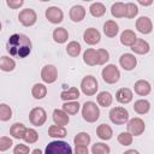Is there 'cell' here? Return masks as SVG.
Masks as SVG:
<instances>
[{"label": "cell", "instance_id": "cell-1", "mask_svg": "<svg viewBox=\"0 0 154 154\" xmlns=\"http://www.w3.org/2000/svg\"><path fill=\"white\" fill-rule=\"evenodd\" d=\"M6 49L11 57L24 59L31 53L32 43L29 36L24 34H13L7 40Z\"/></svg>", "mask_w": 154, "mask_h": 154}, {"label": "cell", "instance_id": "cell-2", "mask_svg": "<svg viewBox=\"0 0 154 154\" xmlns=\"http://www.w3.org/2000/svg\"><path fill=\"white\" fill-rule=\"evenodd\" d=\"M82 117L87 123H95L100 118L99 105L94 101H85L82 106Z\"/></svg>", "mask_w": 154, "mask_h": 154}, {"label": "cell", "instance_id": "cell-3", "mask_svg": "<svg viewBox=\"0 0 154 154\" xmlns=\"http://www.w3.org/2000/svg\"><path fill=\"white\" fill-rule=\"evenodd\" d=\"M45 154H73V150L67 142L57 140L46 146Z\"/></svg>", "mask_w": 154, "mask_h": 154}, {"label": "cell", "instance_id": "cell-4", "mask_svg": "<svg viewBox=\"0 0 154 154\" xmlns=\"http://www.w3.org/2000/svg\"><path fill=\"white\" fill-rule=\"evenodd\" d=\"M99 89V83H97V79L91 76V75H87L82 78L81 81V91L87 95V96H93L96 94Z\"/></svg>", "mask_w": 154, "mask_h": 154}, {"label": "cell", "instance_id": "cell-5", "mask_svg": "<svg viewBox=\"0 0 154 154\" xmlns=\"http://www.w3.org/2000/svg\"><path fill=\"white\" fill-rule=\"evenodd\" d=\"M109 120L116 125H124L129 122V112L124 107H113L108 113Z\"/></svg>", "mask_w": 154, "mask_h": 154}, {"label": "cell", "instance_id": "cell-6", "mask_svg": "<svg viewBox=\"0 0 154 154\" xmlns=\"http://www.w3.org/2000/svg\"><path fill=\"white\" fill-rule=\"evenodd\" d=\"M101 77L107 84H114L120 78V71L114 64H108L102 69Z\"/></svg>", "mask_w": 154, "mask_h": 154}, {"label": "cell", "instance_id": "cell-7", "mask_svg": "<svg viewBox=\"0 0 154 154\" xmlns=\"http://www.w3.org/2000/svg\"><path fill=\"white\" fill-rule=\"evenodd\" d=\"M29 120L34 126H42L47 120V112L42 107H34L29 112Z\"/></svg>", "mask_w": 154, "mask_h": 154}, {"label": "cell", "instance_id": "cell-8", "mask_svg": "<svg viewBox=\"0 0 154 154\" xmlns=\"http://www.w3.org/2000/svg\"><path fill=\"white\" fill-rule=\"evenodd\" d=\"M126 129L132 136H141L146 130V124L140 117H134L126 123Z\"/></svg>", "mask_w": 154, "mask_h": 154}, {"label": "cell", "instance_id": "cell-9", "mask_svg": "<svg viewBox=\"0 0 154 154\" xmlns=\"http://www.w3.org/2000/svg\"><path fill=\"white\" fill-rule=\"evenodd\" d=\"M18 20L23 26H32L37 20V14L32 8H24L18 14Z\"/></svg>", "mask_w": 154, "mask_h": 154}, {"label": "cell", "instance_id": "cell-10", "mask_svg": "<svg viewBox=\"0 0 154 154\" xmlns=\"http://www.w3.org/2000/svg\"><path fill=\"white\" fill-rule=\"evenodd\" d=\"M41 79L47 84L54 83L58 79V69L52 64L45 65L41 70Z\"/></svg>", "mask_w": 154, "mask_h": 154}, {"label": "cell", "instance_id": "cell-11", "mask_svg": "<svg viewBox=\"0 0 154 154\" xmlns=\"http://www.w3.org/2000/svg\"><path fill=\"white\" fill-rule=\"evenodd\" d=\"M45 16H46L47 20L49 23H52V24H59L64 19V12L58 6H51V7H48L46 10V12H45Z\"/></svg>", "mask_w": 154, "mask_h": 154}, {"label": "cell", "instance_id": "cell-12", "mask_svg": "<svg viewBox=\"0 0 154 154\" xmlns=\"http://www.w3.org/2000/svg\"><path fill=\"white\" fill-rule=\"evenodd\" d=\"M136 29L138 32L148 35L153 31V22L147 16H141L136 19Z\"/></svg>", "mask_w": 154, "mask_h": 154}, {"label": "cell", "instance_id": "cell-13", "mask_svg": "<svg viewBox=\"0 0 154 154\" xmlns=\"http://www.w3.org/2000/svg\"><path fill=\"white\" fill-rule=\"evenodd\" d=\"M119 65L125 71H132L137 65V58L132 53H124L119 58Z\"/></svg>", "mask_w": 154, "mask_h": 154}, {"label": "cell", "instance_id": "cell-14", "mask_svg": "<svg viewBox=\"0 0 154 154\" xmlns=\"http://www.w3.org/2000/svg\"><path fill=\"white\" fill-rule=\"evenodd\" d=\"M83 40H84V42H85L87 45L94 46V45H96V43L100 42V40H101V34H100V31H99L97 29H95V28H88V29H85L84 32H83Z\"/></svg>", "mask_w": 154, "mask_h": 154}, {"label": "cell", "instance_id": "cell-15", "mask_svg": "<svg viewBox=\"0 0 154 154\" xmlns=\"http://www.w3.org/2000/svg\"><path fill=\"white\" fill-rule=\"evenodd\" d=\"M134 90H135V93H136L137 95H140V96H147V95H149L150 91H152V85H150V83H149L148 81H146V79H138V81H136L135 84H134Z\"/></svg>", "mask_w": 154, "mask_h": 154}, {"label": "cell", "instance_id": "cell-16", "mask_svg": "<svg viewBox=\"0 0 154 154\" xmlns=\"http://www.w3.org/2000/svg\"><path fill=\"white\" fill-rule=\"evenodd\" d=\"M52 118H53L54 124H55V125H59V126H65V125H67L69 122H70L69 114H67L64 109H59V108H55V109L53 111Z\"/></svg>", "mask_w": 154, "mask_h": 154}, {"label": "cell", "instance_id": "cell-17", "mask_svg": "<svg viewBox=\"0 0 154 154\" xmlns=\"http://www.w3.org/2000/svg\"><path fill=\"white\" fill-rule=\"evenodd\" d=\"M132 97H134L132 90L129 88H120L116 93V100L122 105H126V103L131 102Z\"/></svg>", "mask_w": 154, "mask_h": 154}, {"label": "cell", "instance_id": "cell-18", "mask_svg": "<svg viewBox=\"0 0 154 154\" xmlns=\"http://www.w3.org/2000/svg\"><path fill=\"white\" fill-rule=\"evenodd\" d=\"M69 16H70V19L75 23H78V22H82L85 17V8L82 6V5H75L70 8V12H69Z\"/></svg>", "mask_w": 154, "mask_h": 154}, {"label": "cell", "instance_id": "cell-19", "mask_svg": "<svg viewBox=\"0 0 154 154\" xmlns=\"http://www.w3.org/2000/svg\"><path fill=\"white\" fill-rule=\"evenodd\" d=\"M131 51H132L135 54L143 55V54H147V53L150 51V46H149V43H148L146 40L137 37L136 42L131 46Z\"/></svg>", "mask_w": 154, "mask_h": 154}, {"label": "cell", "instance_id": "cell-20", "mask_svg": "<svg viewBox=\"0 0 154 154\" xmlns=\"http://www.w3.org/2000/svg\"><path fill=\"white\" fill-rule=\"evenodd\" d=\"M26 126L23 123H14L10 128V135L16 140H23L26 132Z\"/></svg>", "mask_w": 154, "mask_h": 154}, {"label": "cell", "instance_id": "cell-21", "mask_svg": "<svg viewBox=\"0 0 154 154\" xmlns=\"http://www.w3.org/2000/svg\"><path fill=\"white\" fill-rule=\"evenodd\" d=\"M96 136L102 141H108L113 137V130L108 124H100L96 128Z\"/></svg>", "mask_w": 154, "mask_h": 154}, {"label": "cell", "instance_id": "cell-22", "mask_svg": "<svg viewBox=\"0 0 154 154\" xmlns=\"http://www.w3.org/2000/svg\"><path fill=\"white\" fill-rule=\"evenodd\" d=\"M137 40V36L135 34V31L130 30V29H125L122 34H120V43L123 46L126 47H131Z\"/></svg>", "mask_w": 154, "mask_h": 154}, {"label": "cell", "instance_id": "cell-23", "mask_svg": "<svg viewBox=\"0 0 154 154\" xmlns=\"http://www.w3.org/2000/svg\"><path fill=\"white\" fill-rule=\"evenodd\" d=\"M119 32V25L117 24L116 20H106L103 24V34L107 37H116L117 34Z\"/></svg>", "mask_w": 154, "mask_h": 154}, {"label": "cell", "instance_id": "cell-24", "mask_svg": "<svg viewBox=\"0 0 154 154\" xmlns=\"http://www.w3.org/2000/svg\"><path fill=\"white\" fill-rule=\"evenodd\" d=\"M79 97V90L76 87H70L69 89H65L60 93V99L64 102L67 101H76Z\"/></svg>", "mask_w": 154, "mask_h": 154}, {"label": "cell", "instance_id": "cell-25", "mask_svg": "<svg viewBox=\"0 0 154 154\" xmlns=\"http://www.w3.org/2000/svg\"><path fill=\"white\" fill-rule=\"evenodd\" d=\"M52 36H53L54 42L61 45V43H65V42L67 41V38H69V32H67V30H66L65 28L58 26V28H55V29L53 30Z\"/></svg>", "mask_w": 154, "mask_h": 154}, {"label": "cell", "instance_id": "cell-26", "mask_svg": "<svg viewBox=\"0 0 154 154\" xmlns=\"http://www.w3.org/2000/svg\"><path fill=\"white\" fill-rule=\"evenodd\" d=\"M83 61L89 66L97 65V53L94 48H87L83 53Z\"/></svg>", "mask_w": 154, "mask_h": 154}, {"label": "cell", "instance_id": "cell-27", "mask_svg": "<svg viewBox=\"0 0 154 154\" xmlns=\"http://www.w3.org/2000/svg\"><path fill=\"white\" fill-rule=\"evenodd\" d=\"M96 101H97V105L101 106V107H109L113 102V96L109 91H100L96 96Z\"/></svg>", "mask_w": 154, "mask_h": 154}, {"label": "cell", "instance_id": "cell-28", "mask_svg": "<svg viewBox=\"0 0 154 154\" xmlns=\"http://www.w3.org/2000/svg\"><path fill=\"white\" fill-rule=\"evenodd\" d=\"M111 14L114 18H123L126 16V4L124 2H114L111 6Z\"/></svg>", "mask_w": 154, "mask_h": 154}, {"label": "cell", "instance_id": "cell-29", "mask_svg": "<svg viewBox=\"0 0 154 154\" xmlns=\"http://www.w3.org/2000/svg\"><path fill=\"white\" fill-rule=\"evenodd\" d=\"M31 95L36 100H42L47 95V87L43 83H35L31 88Z\"/></svg>", "mask_w": 154, "mask_h": 154}, {"label": "cell", "instance_id": "cell-30", "mask_svg": "<svg viewBox=\"0 0 154 154\" xmlns=\"http://www.w3.org/2000/svg\"><path fill=\"white\" fill-rule=\"evenodd\" d=\"M132 107H134V111L137 114H146L150 109V102L148 100H146V99H140V100L135 101Z\"/></svg>", "mask_w": 154, "mask_h": 154}, {"label": "cell", "instance_id": "cell-31", "mask_svg": "<svg viewBox=\"0 0 154 154\" xmlns=\"http://www.w3.org/2000/svg\"><path fill=\"white\" fill-rule=\"evenodd\" d=\"M16 67V61L14 59L7 57V55H2L0 58V70L4 72H11L13 71Z\"/></svg>", "mask_w": 154, "mask_h": 154}, {"label": "cell", "instance_id": "cell-32", "mask_svg": "<svg viewBox=\"0 0 154 154\" xmlns=\"http://www.w3.org/2000/svg\"><path fill=\"white\" fill-rule=\"evenodd\" d=\"M67 135V131L65 126H59V125H51L48 128V136L53 138H64Z\"/></svg>", "mask_w": 154, "mask_h": 154}, {"label": "cell", "instance_id": "cell-33", "mask_svg": "<svg viewBox=\"0 0 154 154\" xmlns=\"http://www.w3.org/2000/svg\"><path fill=\"white\" fill-rule=\"evenodd\" d=\"M89 12L93 17H96V18H100L102 17L105 13H106V6L102 4V2H93L90 6H89Z\"/></svg>", "mask_w": 154, "mask_h": 154}, {"label": "cell", "instance_id": "cell-34", "mask_svg": "<svg viewBox=\"0 0 154 154\" xmlns=\"http://www.w3.org/2000/svg\"><path fill=\"white\" fill-rule=\"evenodd\" d=\"M91 141V137L88 132H84V131H81L78 132L75 137H73V143L75 146H85L88 147V144L90 143Z\"/></svg>", "mask_w": 154, "mask_h": 154}, {"label": "cell", "instance_id": "cell-35", "mask_svg": "<svg viewBox=\"0 0 154 154\" xmlns=\"http://www.w3.org/2000/svg\"><path fill=\"white\" fill-rule=\"evenodd\" d=\"M81 51H82V47L78 41H70L66 46V53L72 58L78 57L81 54Z\"/></svg>", "mask_w": 154, "mask_h": 154}, {"label": "cell", "instance_id": "cell-36", "mask_svg": "<svg viewBox=\"0 0 154 154\" xmlns=\"http://www.w3.org/2000/svg\"><path fill=\"white\" fill-rule=\"evenodd\" d=\"M111 148L103 142H96L91 146V154H109Z\"/></svg>", "mask_w": 154, "mask_h": 154}, {"label": "cell", "instance_id": "cell-37", "mask_svg": "<svg viewBox=\"0 0 154 154\" xmlns=\"http://www.w3.org/2000/svg\"><path fill=\"white\" fill-rule=\"evenodd\" d=\"M81 108V105L78 103V101H67L63 103V108L67 114H77L78 111Z\"/></svg>", "mask_w": 154, "mask_h": 154}, {"label": "cell", "instance_id": "cell-38", "mask_svg": "<svg viewBox=\"0 0 154 154\" xmlns=\"http://www.w3.org/2000/svg\"><path fill=\"white\" fill-rule=\"evenodd\" d=\"M24 142L26 144H32V143H36L37 140H38V134L35 129L32 128H28L26 129V132H25V136H24Z\"/></svg>", "mask_w": 154, "mask_h": 154}, {"label": "cell", "instance_id": "cell-39", "mask_svg": "<svg viewBox=\"0 0 154 154\" xmlns=\"http://www.w3.org/2000/svg\"><path fill=\"white\" fill-rule=\"evenodd\" d=\"M12 118V108L6 103H0V120L7 122Z\"/></svg>", "mask_w": 154, "mask_h": 154}, {"label": "cell", "instance_id": "cell-40", "mask_svg": "<svg viewBox=\"0 0 154 154\" xmlns=\"http://www.w3.org/2000/svg\"><path fill=\"white\" fill-rule=\"evenodd\" d=\"M117 140H118V142H119L122 146H125V147H128V146L132 144V140H134V136H132V135H131L129 131H123V132H120V134L118 135Z\"/></svg>", "mask_w": 154, "mask_h": 154}, {"label": "cell", "instance_id": "cell-41", "mask_svg": "<svg viewBox=\"0 0 154 154\" xmlns=\"http://www.w3.org/2000/svg\"><path fill=\"white\" fill-rule=\"evenodd\" d=\"M97 53V65H105L109 60V53L105 48H100L96 51Z\"/></svg>", "mask_w": 154, "mask_h": 154}, {"label": "cell", "instance_id": "cell-42", "mask_svg": "<svg viewBox=\"0 0 154 154\" xmlns=\"http://www.w3.org/2000/svg\"><path fill=\"white\" fill-rule=\"evenodd\" d=\"M137 13H138L137 5L135 2H128L126 4V16L125 17L129 18V19H132V18H135L137 16Z\"/></svg>", "mask_w": 154, "mask_h": 154}, {"label": "cell", "instance_id": "cell-43", "mask_svg": "<svg viewBox=\"0 0 154 154\" xmlns=\"http://www.w3.org/2000/svg\"><path fill=\"white\" fill-rule=\"evenodd\" d=\"M13 142L10 137L7 136H1L0 137V152H6L7 149H10L12 147Z\"/></svg>", "mask_w": 154, "mask_h": 154}, {"label": "cell", "instance_id": "cell-44", "mask_svg": "<svg viewBox=\"0 0 154 154\" xmlns=\"http://www.w3.org/2000/svg\"><path fill=\"white\" fill-rule=\"evenodd\" d=\"M30 153V148L26 144L19 143L13 148V154H29Z\"/></svg>", "mask_w": 154, "mask_h": 154}, {"label": "cell", "instance_id": "cell-45", "mask_svg": "<svg viewBox=\"0 0 154 154\" xmlns=\"http://www.w3.org/2000/svg\"><path fill=\"white\" fill-rule=\"evenodd\" d=\"M6 5L10 8L17 10V8H19V7H22L24 5V1L23 0H6Z\"/></svg>", "mask_w": 154, "mask_h": 154}, {"label": "cell", "instance_id": "cell-46", "mask_svg": "<svg viewBox=\"0 0 154 154\" xmlns=\"http://www.w3.org/2000/svg\"><path fill=\"white\" fill-rule=\"evenodd\" d=\"M73 154H89V149L85 146H76Z\"/></svg>", "mask_w": 154, "mask_h": 154}, {"label": "cell", "instance_id": "cell-47", "mask_svg": "<svg viewBox=\"0 0 154 154\" xmlns=\"http://www.w3.org/2000/svg\"><path fill=\"white\" fill-rule=\"evenodd\" d=\"M138 4L142 5V6H150L153 4L152 0H148V1H143V0H138Z\"/></svg>", "mask_w": 154, "mask_h": 154}, {"label": "cell", "instance_id": "cell-48", "mask_svg": "<svg viewBox=\"0 0 154 154\" xmlns=\"http://www.w3.org/2000/svg\"><path fill=\"white\" fill-rule=\"evenodd\" d=\"M123 154H140V153H138V150H136V149H128V150H125Z\"/></svg>", "mask_w": 154, "mask_h": 154}, {"label": "cell", "instance_id": "cell-49", "mask_svg": "<svg viewBox=\"0 0 154 154\" xmlns=\"http://www.w3.org/2000/svg\"><path fill=\"white\" fill-rule=\"evenodd\" d=\"M31 154H45V153H42V152H41V149H38V148H36V149H34V150H31Z\"/></svg>", "mask_w": 154, "mask_h": 154}]
</instances>
